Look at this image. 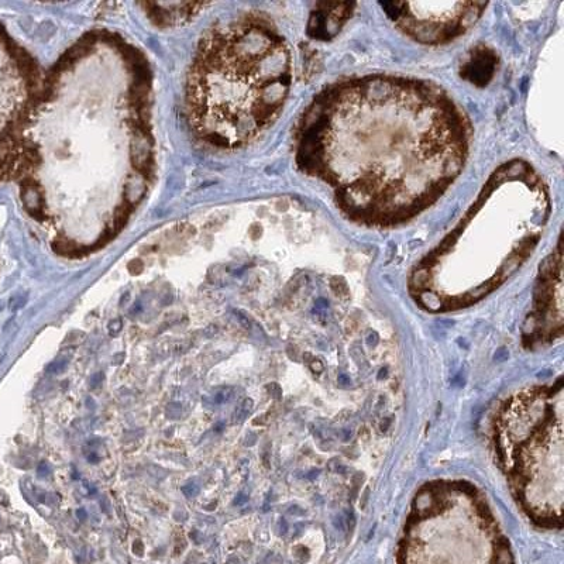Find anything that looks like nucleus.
Listing matches in <instances>:
<instances>
[{
	"mask_svg": "<svg viewBox=\"0 0 564 564\" xmlns=\"http://www.w3.org/2000/svg\"><path fill=\"white\" fill-rule=\"evenodd\" d=\"M470 134L466 115L432 82L349 79L306 110L297 163L333 189L353 222L394 228L435 204L462 173Z\"/></svg>",
	"mask_w": 564,
	"mask_h": 564,
	"instance_id": "nucleus-1",
	"label": "nucleus"
},
{
	"mask_svg": "<svg viewBox=\"0 0 564 564\" xmlns=\"http://www.w3.org/2000/svg\"><path fill=\"white\" fill-rule=\"evenodd\" d=\"M290 85V51L270 24L247 17L216 27L189 72L191 125L215 146H243L280 115Z\"/></svg>",
	"mask_w": 564,
	"mask_h": 564,
	"instance_id": "nucleus-2",
	"label": "nucleus"
},
{
	"mask_svg": "<svg viewBox=\"0 0 564 564\" xmlns=\"http://www.w3.org/2000/svg\"><path fill=\"white\" fill-rule=\"evenodd\" d=\"M32 60L0 27V181L9 180L24 123L37 99Z\"/></svg>",
	"mask_w": 564,
	"mask_h": 564,
	"instance_id": "nucleus-3",
	"label": "nucleus"
},
{
	"mask_svg": "<svg viewBox=\"0 0 564 564\" xmlns=\"http://www.w3.org/2000/svg\"><path fill=\"white\" fill-rule=\"evenodd\" d=\"M354 5L350 3H325L321 9L312 15L309 23V33L316 39L328 40L330 36H335L339 30V24L345 22L347 17L352 15Z\"/></svg>",
	"mask_w": 564,
	"mask_h": 564,
	"instance_id": "nucleus-4",
	"label": "nucleus"
},
{
	"mask_svg": "<svg viewBox=\"0 0 564 564\" xmlns=\"http://www.w3.org/2000/svg\"><path fill=\"white\" fill-rule=\"evenodd\" d=\"M497 67V55L487 47H480L471 55L469 63L464 65L462 75L467 81L484 87L493 78Z\"/></svg>",
	"mask_w": 564,
	"mask_h": 564,
	"instance_id": "nucleus-5",
	"label": "nucleus"
},
{
	"mask_svg": "<svg viewBox=\"0 0 564 564\" xmlns=\"http://www.w3.org/2000/svg\"><path fill=\"white\" fill-rule=\"evenodd\" d=\"M251 409H253V400L246 398L237 405L235 412H233V421L236 423L243 422L250 415Z\"/></svg>",
	"mask_w": 564,
	"mask_h": 564,
	"instance_id": "nucleus-6",
	"label": "nucleus"
},
{
	"mask_svg": "<svg viewBox=\"0 0 564 564\" xmlns=\"http://www.w3.org/2000/svg\"><path fill=\"white\" fill-rule=\"evenodd\" d=\"M233 395H235V388L233 387H222L213 394V402L218 405L226 404L232 400Z\"/></svg>",
	"mask_w": 564,
	"mask_h": 564,
	"instance_id": "nucleus-7",
	"label": "nucleus"
},
{
	"mask_svg": "<svg viewBox=\"0 0 564 564\" xmlns=\"http://www.w3.org/2000/svg\"><path fill=\"white\" fill-rule=\"evenodd\" d=\"M182 493H184L185 497L194 498L199 493V486L195 481H189L188 484L182 487Z\"/></svg>",
	"mask_w": 564,
	"mask_h": 564,
	"instance_id": "nucleus-8",
	"label": "nucleus"
},
{
	"mask_svg": "<svg viewBox=\"0 0 564 564\" xmlns=\"http://www.w3.org/2000/svg\"><path fill=\"white\" fill-rule=\"evenodd\" d=\"M65 366H67V361H57V363L48 366L47 371L48 373H53V374L61 373V371L65 369Z\"/></svg>",
	"mask_w": 564,
	"mask_h": 564,
	"instance_id": "nucleus-9",
	"label": "nucleus"
},
{
	"mask_svg": "<svg viewBox=\"0 0 564 564\" xmlns=\"http://www.w3.org/2000/svg\"><path fill=\"white\" fill-rule=\"evenodd\" d=\"M122 322L120 321H113L109 323V333L110 336H118L120 330H122Z\"/></svg>",
	"mask_w": 564,
	"mask_h": 564,
	"instance_id": "nucleus-10",
	"label": "nucleus"
},
{
	"mask_svg": "<svg viewBox=\"0 0 564 564\" xmlns=\"http://www.w3.org/2000/svg\"><path fill=\"white\" fill-rule=\"evenodd\" d=\"M311 369L314 371L315 374H321L323 370H325V366H323L321 360H314L311 363Z\"/></svg>",
	"mask_w": 564,
	"mask_h": 564,
	"instance_id": "nucleus-11",
	"label": "nucleus"
},
{
	"mask_svg": "<svg viewBox=\"0 0 564 564\" xmlns=\"http://www.w3.org/2000/svg\"><path fill=\"white\" fill-rule=\"evenodd\" d=\"M268 391H270L271 394H273L275 398H280L281 390H280V387H278L277 384L268 385Z\"/></svg>",
	"mask_w": 564,
	"mask_h": 564,
	"instance_id": "nucleus-12",
	"label": "nucleus"
},
{
	"mask_svg": "<svg viewBox=\"0 0 564 564\" xmlns=\"http://www.w3.org/2000/svg\"><path fill=\"white\" fill-rule=\"evenodd\" d=\"M102 380H103L102 374H96V376H94V378H92L91 380V387L92 388L98 387V385L102 383Z\"/></svg>",
	"mask_w": 564,
	"mask_h": 564,
	"instance_id": "nucleus-13",
	"label": "nucleus"
},
{
	"mask_svg": "<svg viewBox=\"0 0 564 564\" xmlns=\"http://www.w3.org/2000/svg\"><path fill=\"white\" fill-rule=\"evenodd\" d=\"M507 357H508L507 350H504V349L500 350V352L495 354V360H498V361L507 359Z\"/></svg>",
	"mask_w": 564,
	"mask_h": 564,
	"instance_id": "nucleus-14",
	"label": "nucleus"
},
{
	"mask_svg": "<svg viewBox=\"0 0 564 564\" xmlns=\"http://www.w3.org/2000/svg\"><path fill=\"white\" fill-rule=\"evenodd\" d=\"M339 384L343 385V387H346V385H350V378L345 376V374H343V376L339 377Z\"/></svg>",
	"mask_w": 564,
	"mask_h": 564,
	"instance_id": "nucleus-15",
	"label": "nucleus"
},
{
	"mask_svg": "<svg viewBox=\"0 0 564 564\" xmlns=\"http://www.w3.org/2000/svg\"><path fill=\"white\" fill-rule=\"evenodd\" d=\"M247 501V497L246 495L243 494H239L237 495L236 501H235V505H242L244 504V502Z\"/></svg>",
	"mask_w": 564,
	"mask_h": 564,
	"instance_id": "nucleus-16",
	"label": "nucleus"
},
{
	"mask_svg": "<svg viewBox=\"0 0 564 564\" xmlns=\"http://www.w3.org/2000/svg\"><path fill=\"white\" fill-rule=\"evenodd\" d=\"M82 511H84V510H79V511H78V515H79V518L84 519L85 514H84V512H82Z\"/></svg>",
	"mask_w": 564,
	"mask_h": 564,
	"instance_id": "nucleus-17",
	"label": "nucleus"
},
{
	"mask_svg": "<svg viewBox=\"0 0 564 564\" xmlns=\"http://www.w3.org/2000/svg\"><path fill=\"white\" fill-rule=\"evenodd\" d=\"M380 374H381L380 378L387 377V376H385V374H387V369L381 370Z\"/></svg>",
	"mask_w": 564,
	"mask_h": 564,
	"instance_id": "nucleus-18",
	"label": "nucleus"
}]
</instances>
